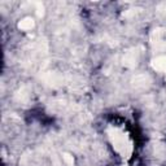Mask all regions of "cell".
I'll list each match as a JSON object with an SVG mask.
<instances>
[{"mask_svg": "<svg viewBox=\"0 0 166 166\" xmlns=\"http://www.w3.org/2000/svg\"><path fill=\"white\" fill-rule=\"evenodd\" d=\"M153 68L157 70H166V57H158L157 60H154Z\"/></svg>", "mask_w": 166, "mask_h": 166, "instance_id": "obj_1", "label": "cell"}, {"mask_svg": "<svg viewBox=\"0 0 166 166\" xmlns=\"http://www.w3.org/2000/svg\"><path fill=\"white\" fill-rule=\"evenodd\" d=\"M18 26H20V29H22V30H29L34 26V21L31 18H25V20L21 21Z\"/></svg>", "mask_w": 166, "mask_h": 166, "instance_id": "obj_2", "label": "cell"}]
</instances>
